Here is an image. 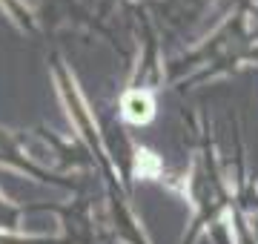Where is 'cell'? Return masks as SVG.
<instances>
[{"mask_svg": "<svg viewBox=\"0 0 258 244\" xmlns=\"http://www.w3.org/2000/svg\"><path fill=\"white\" fill-rule=\"evenodd\" d=\"M123 112H126V118H132V121H149V115H152V101H149V95L129 92L126 98H123Z\"/></svg>", "mask_w": 258, "mask_h": 244, "instance_id": "1", "label": "cell"}]
</instances>
